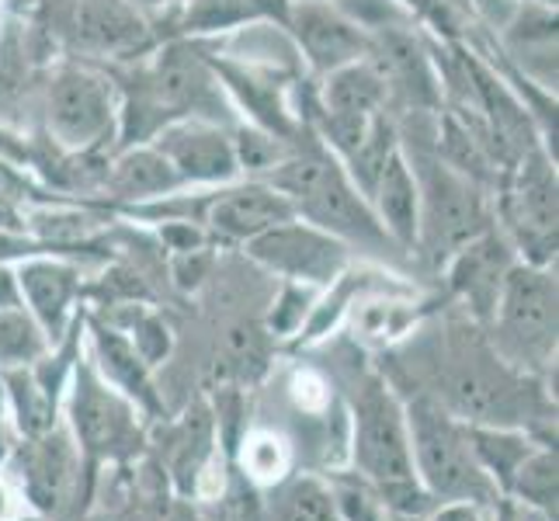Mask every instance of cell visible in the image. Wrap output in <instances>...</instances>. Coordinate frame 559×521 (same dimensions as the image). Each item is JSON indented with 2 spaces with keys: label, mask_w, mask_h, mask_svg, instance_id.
Returning a JSON list of instances; mask_svg holds the SVG:
<instances>
[{
  "label": "cell",
  "mask_w": 559,
  "mask_h": 521,
  "mask_svg": "<svg viewBox=\"0 0 559 521\" xmlns=\"http://www.w3.org/2000/svg\"><path fill=\"white\" fill-rule=\"evenodd\" d=\"M267 365V338L258 327H237L229 331L226 338V358H223V369L226 379L234 376L240 382H254Z\"/></svg>",
  "instance_id": "f1b7e54d"
},
{
  "label": "cell",
  "mask_w": 559,
  "mask_h": 521,
  "mask_svg": "<svg viewBox=\"0 0 559 521\" xmlns=\"http://www.w3.org/2000/svg\"><path fill=\"white\" fill-rule=\"evenodd\" d=\"M411 441L414 462L435 494L455 500H484L490 497V479L479 466L469 446L466 424H459L438 407L435 400H417L411 407Z\"/></svg>",
  "instance_id": "3957f363"
},
{
  "label": "cell",
  "mask_w": 559,
  "mask_h": 521,
  "mask_svg": "<svg viewBox=\"0 0 559 521\" xmlns=\"http://www.w3.org/2000/svg\"><path fill=\"white\" fill-rule=\"evenodd\" d=\"M209 452V414L195 407V417L188 414L185 424V438H181V452H178V473H181V487H188V473L195 479L202 455Z\"/></svg>",
  "instance_id": "f546056e"
},
{
  "label": "cell",
  "mask_w": 559,
  "mask_h": 521,
  "mask_svg": "<svg viewBox=\"0 0 559 521\" xmlns=\"http://www.w3.org/2000/svg\"><path fill=\"white\" fill-rule=\"evenodd\" d=\"M365 60L379 73L385 94H396V98L428 111L441 108V84L435 63L407 25H385L369 32Z\"/></svg>",
  "instance_id": "7c38bea8"
},
{
  "label": "cell",
  "mask_w": 559,
  "mask_h": 521,
  "mask_svg": "<svg viewBox=\"0 0 559 521\" xmlns=\"http://www.w3.org/2000/svg\"><path fill=\"white\" fill-rule=\"evenodd\" d=\"M288 220H296L293 202L267 181H229L209 188L202 205L205 229L229 244H247Z\"/></svg>",
  "instance_id": "5bb4252c"
},
{
  "label": "cell",
  "mask_w": 559,
  "mask_h": 521,
  "mask_svg": "<svg viewBox=\"0 0 559 521\" xmlns=\"http://www.w3.org/2000/svg\"><path fill=\"white\" fill-rule=\"evenodd\" d=\"M369 205L376 220L382 223L385 237L396 247H414L417 244V220H420V199H417V181L411 170V157L396 146L390 161L379 170V178L369 191Z\"/></svg>",
  "instance_id": "ac0fdd59"
},
{
  "label": "cell",
  "mask_w": 559,
  "mask_h": 521,
  "mask_svg": "<svg viewBox=\"0 0 559 521\" xmlns=\"http://www.w3.org/2000/svg\"><path fill=\"white\" fill-rule=\"evenodd\" d=\"M504 223L528 264L556 258V167L543 146L522 153L504 181Z\"/></svg>",
  "instance_id": "8992f818"
},
{
  "label": "cell",
  "mask_w": 559,
  "mask_h": 521,
  "mask_svg": "<svg viewBox=\"0 0 559 521\" xmlns=\"http://www.w3.org/2000/svg\"><path fill=\"white\" fill-rule=\"evenodd\" d=\"M275 521H344L334 494H326L317 479H293L278 490Z\"/></svg>",
  "instance_id": "d4e9b609"
},
{
  "label": "cell",
  "mask_w": 559,
  "mask_h": 521,
  "mask_svg": "<svg viewBox=\"0 0 559 521\" xmlns=\"http://www.w3.org/2000/svg\"><path fill=\"white\" fill-rule=\"evenodd\" d=\"M479 521H487V518H479Z\"/></svg>",
  "instance_id": "7bdbcfd3"
},
{
  "label": "cell",
  "mask_w": 559,
  "mask_h": 521,
  "mask_svg": "<svg viewBox=\"0 0 559 521\" xmlns=\"http://www.w3.org/2000/svg\"><path fill=\"white\" fill-rule=\"evenodd\" d=\"M17 275V293H22V306L28 303V313L35 317V323L43 327V334L60 341L70 306L76 299V288H81V279H76L73 264L56 261L49 254H35L25 258L14 268Z\"/></svg>",
  "instance_id": "e0dca14e"
},
{
  "label": "cell",
  "mask_w": 559,
  "mask_h": 521,
  "mask_svg": "<svg viewBox=\"0 0 559 521\" xmlns=\"http://www.w3.org/2000/svg\"><path fill=\"white\" fill-rule=\"evenodd\" d=\"M43 352H46V334L32 313H25L22 306L0 310V362L28 365Z\"/></svg>",
  "instance_id": "484cf974"
},
{
  "label": "cell",
  "mask_w": 559,
  "mask_h": 521,
  "mask_svg": "<svg viewBox=\"0 0 559 521\" xmlns=\"http://www.w3.org/2000/svg\"><path fill=\"white\" fill-rule=\"evenodd\" d=\"M22 306V293H17V275L11 264H0V310Z\"/></svg>",
  "instance_id": "8d00e7d4"
},
{
  "label": "cell",
  "mask_w": 559,
  "mask_h": 521,
  "mask_svg": "<svg viewBox=\"0 0 559 521\" xmlns=\"http://www.w3.org/2000/svg\"><path fill=\"white\" fill-rule=\"evenodd\" d=\"M511 490L522 494L528 505L556 514V452H528L511 476Z\"/></svg>",
  "instance_id": "4316f807"
},
{
  "label": "cell",
  "mask_w": 559,
  "mask_h": 521,
  "mask_svg": "<svg viewBox=\"0 0 559 521\" xmlns=\"http://www.w3.org/2000/svg\"><path fill=\"white\" fill-rule=\"evenodd\" d=\"M358 462L379 487L407 484L414 479V459H411V438L403 414L393 396L372 386L358 400Z\"/></svg>",
  "instance_id": "4fadbf2b"
},
{
  "label": "cell",
  "mask_w": 559,
  "mask_h": 521,
  "mask_svg": "<svg viewBox=\"0 0 559 521\" xmlns=\"http://www.w3.org/2000/svg\"><path fill=\"white\" fill-rule=\"evenodd\" d=\"M385 94L379 73L369 67V60H355L331 70L323 76V91H320V111L317 122H361V119H376L385 111Z\"/></svg>",
  "instance_id": "d6986e66"
},
{
  "label": "cell",
  "mask_w": 559,
  "mask_h": 521,
  "mask_svg": "<svg viewBox=\"0 0 559 521\" xmlns=\"http://www.w3.org/2000/svg\"><path fill=\"white\" fill-rule=\"evenodd\" d=\"M132 347L140 352V358L146 365H157L160 358H167L170 352V331L167 323L157 320V317H136V327H132Z\"/></svg>",
  "instance_id": "4dcf8cb0"
},
{
  "label": "cell",
  "mask_w": 559,
  "mask_h": 521,
  "mask_svg": "<svg viewBox=\"0 0 559 521\" xmlns=\"http://www.w3.org/2000/svg\"><path fill=\"white\" fill-rule=\"evenodd\" d=\"M449 400L455 411L473 424H504L514 421L522 403V382L484 352V347L459 344L449 369Z\"/></svg>",
  "instance_id": "30bf717a"
},
{
  "label": "cell",
  "mask_w": 559,
  "mask_h": 521,
  "mask_svg": "<svg viewBox=\"0 0 559 521\" xmlns=\"http://www.w3.org/2000/svg\"><path fill=\"white\" fill-rule=\"evenodd\" d=\"M46 119L52 143L70 157H87L119 137V105L111 84L87 67H63L49 81Z\"/></svg>",
  "instance_id": "277c9868"
},
{
  "label": "cell",
  "mask_w": 559,
  "mask_h": 521,
  "mask_svg": "<svg viewBox=\"0 0 559 521\" xmlns=\"http://www.w3.org/2000/svg\"><path fill=\"white\" fill-rule=\"evenodd\" d=\"M420 199L417 220V244L435 258H452L462 244L479 237L487 223V202L479 181L469 174L455 170L445 157L420 153L411 164Z\"/></svg>",
  "instance_id": "7a4b0ae2"
},
{
  "label": "cell",
  "mask_w": 559,
  "mask_h": 521,
  "mask_svg": "<svg viewBox=\"0 0 559 521\" xmlns=\"http://www.w3.org/2000/svg\"><path fill=\"white\" fill-rule=\"evenodd\" d=\"M164 521H199V514L191 511L188 505H175V508L167 511V518H164Z\"/></svg>",
  "instance_id": "f35d334b"
},
{
  "label": "cell",
  "mask_w": 559,
  "mask_h": 521,
  "mask_svg": "<svg viewBox=\"0 0 559 521\" xmlns=\"http://www.w3.org/2000/svg\"><path fill=\"white\" fill-rule=\"evenodd\" d=\"M243 250L258 264L272 268V272L306 282V285H331L348 268V244L323 234L306 220H288L272 229H264L261 237L247 240Z\"/></svg>",
  "instance_id": "52a82bcc"
},
{
  "label": "cell",
  "mask_w": 559,
  "mask_h": 521,
  "mask_svg": "<svg viewBox=\"0 0 559 521\" xmlns=\"http://www.w3.org/2000/svg\"><path fill=\"white\" fill-rule=\"evenodd\" d=\"M500 521H511V514H508V511H504V514H500Z\"/></svg>",
  "instance_id": "b9f144b4"
},
{
  "label": "cell",
  "mask_w": 559,
  "mask_h": 521,
  "mask_svg": "<svg viewBox=\"0 0 559 521\" xmlns=\"http://www.w3.org/2000/svg\"><path fill=\"white\" fill-rule=\"evenodd\" d=\"M73 476V455L60 435L38 438L25 452V487L38 508L52 511L63 500Z\"/></svg>",
  "instance_id": "7402d4cb"
},
{
  "label": "cell",
  "mask_w": 559,
  "mask_h": 521,
  "mask_svg": "<svg viewBox=\"0 0 559 521\" xmlns=\"http://www.w3.org/2000/svg\"><path fill=\"white\" fill-rule=\"evenodd\" d=\"M14 407H17V421H22V431L28 435H46L52 424V390L43 386L28 372H11L8 376Z\"/></svg>",
  "instance_id": "83f0119b"
},
{
  "label": "cell",
  "mask_w": 559,
  "mask_h": 521,
  "mask_svg": "<svg viewBox=\"0 0 559 521\" xmlns=\"http://www.w3.org/2000/svg\"><path fill=\"white\" fill-rule=\"evenodd\" d=\"M73 49L105 60H140L153 32L136 0H70L60 28Z\"/></svg>",
  "instance_id": "ba28073f"
},
{
  "label": "cell",
  "mask_w": 559,
  "mask_h": 521,
  "mask_svg": "<svg viewBox=\"0 0 559 521\" xmlns=\"http://www.w3.org/2000/svg\"><path fill=\"white\" fill-rule=\"evenodd\" d=\"M140 8H167V4H181V0H136Z\"/></svg>",
  "instance_id": "ab89813d"
},
{
  "label": "cell",
  "mask_w": 559,
  "mask_h": 521,
  "mask_svg": "<svg viewBox=\"0 0 559 521\" xmlns=\"http://www.w3.org/2000/svg\"><path fill=\"white\" fill-rule=\"evenodd\" d=\"M469 446L479 459L484 473H493L500 484L511 487L514 470L522 466V459L532 452L522 435H511L504 428H484V424H466Z\"/></svg>",
  "instance_id": "603a6c76"
},
{
  "label": "cell",
  "mask_w": 559,
  "mask_h": 521,
  "mask_svg": "<svg viewBox=\"0 0 559 521\" xmlns=\"http://www.w3.org/2000/svg\"><path fill=\"white\" fill-rule=\"evenodd\" d=\"M282 25L296 52L323 76L344 63L365 60V49H369V35L348 22L331 0L326 4L323 0H296L293 8H285Z\"/></svg>",
  "instance_id": "8fae6325"
},
{
  "label": "cell",
  "mask_w": 559,
  "mask_h": 521,
  "mask_svg": "<svg viewBox=\"0 0 559 521\" xmlns=\"http://www.w3.org/2000/svg\"><path fill=\"white\" fill-rule=\"evenodd\" d=\"M240 393L234 390V386H226V390L219 393V424H223V441L226 449L237 446V428H240Z\"/></svg>",
  "instance_id": "e575fe53"
},
{
  "label": "cell",
  "mask_w": 559,
  "mask_h": 521,
  "mask_svg": "<svg viewBox=\"0 0 559 521\" xmlns=\"http://www.w3.org/2000/svg\"><path fill=\"white\" fill-rule=\"evenodd\" d=\"M185 28L188 32H223V28H240L254 25L258 17L275 14L272 0H185ZM278 4V0H275ZM285 14V11H278Z\"/></svg>",
  "instance_id": "cb8c5ba5"
},
{
  "label": "cell",
  "mask_w": 559,
  "mask_h": 521,
  "mask_svg": "<svg viewBox=\"0 0 559 521\" xmlns=\"http://www.w3.org/2000/svg\"><path fill=\"white\" fill-rule=\"evenodd\" d=\"M35 254H49V247L43 240H35V237L14 234L11 226H0V264L25 261V258H35Z\"/></svg>",
  "instance_id": "836d02e7"
},
{
  "label": "cell",
  "mask_w": 559,
  "mask_h": 521,
  "mask_svg": "<svg viewBox=\"0 0 559 521\" xmlns=\"http://www.w3.org/2000/svg\"><path fill=\"white\" fill-rule=\"evenodd\" d=\"M500 347L518 362H549L556 347V279L543 264H514L493 306Z\"/></svg>",
  "instance_id": "5b68a950"
},
{
  "label": "cell",
  "mask_w": 559,
  "mask_h": 521,
  "mask_svg": "<svg viewBox=\"0 0 559 521\" xmlns=\"http://www.w3.org/2000/svg\"><path fill=\"white\" fill-rule=\"evenodd\" d=\"M8 514V497H4V490H0V518Z\"/></svg>",
  "instance_id": "60d3db41"
},
{
  "label": "cell",
  "mask_w": 559,
  "mask_h": 521,
  "mask_svg": "<svg viewBox=\"0 0 559 521\" xmlns=\"http://www.w3.org/2000/svg\"><path fill=\"white\" fill-rule=\"evenodd\" d=\"M70 414L76 438L91 452H115L136 438L132 407L115 390H108V382H102V376L91 365L76 369Z\"/></svg>",
  "instance_id": "9a60e30c"
},
{
  "label": "cell",
  "mask_w": 559,
  "mask_h": 521,
  "mask_svg": "<svg viewBox=\"0 0 559 521\" xmlns=\"http://www.w3.org/2000/svg\"><path fill=\"white\" fill-rule=\"evenodd\" d=\"M105 181L111 196H119L126 202L167 199V196H175V191H181L175 167L167 164V157L153 143L122 146L119 157L111 161Z\"/></svg>",
  "instance_id": "ffe728a7"
},
{
  "label": "cell",
  "mask_w": 559,
  "mask_h": 521,
  "mask_svg": "<svg viewBox=\"0 0 559 521\" xmlns=\"http://www.w3.org/2000/svg\"><path fill=\"white\" fill-rule=\"evenodd\" d=\"M209 272V254L202 247L195 250H175V258H170V275L181 288H199L202 279Z\"/></svg>",
  "instance_id": "1f68e13d"
},
{
  "label": "cell",
  "mask_w": 559,
  "mask_h": 521,
  "mask_svg": "<svg viewBox=\"0 0 559 521\" xmlns=\"http://www.w3.org/2000/svg\"><path fill=\"white\" fill-rule=\"evenodd\" d=\"M261 181L282 191L293 202L299 220L313 223L317 229L344 240L348 247L355 244L361 250H376V254L396 247L385 237L369 199L355 188L348 170L341 167V161L331 150L310 146V150L285 153Z\"/></svg>",
  "instance_id": "6da1fadb"
},
{
  "label": "cell",
  "mask_w": 559,
  "mask_h": 521,
  "mask_svg": "<svg viewBox=\"0 0 559 521\" xmlns=\"http://www.w3.org/2000/svg\"><path fill=\"white\" fill-rule=\"evenodd\" d=\"M435 521H479V514H476L469 505H452V508L441 511Z\"/></svg>",
  "instance_id": "74e56055"
},
{
  "label": "cell",
  "mask_w": 559,
  "mask_h": 521,
  "mask_svg": "<svg viewBox=\"0 0 559 521\" xmlns=\"http://www.w3.org/2000/svg\"><path fill=\"white\" fill-rule=\"evenodd\" d=\"M175 167L181 188H219L240 178L234 132L202 119H175L150 140Z\"/></svg>",
  "instance_id": "9c48e42d"
},
{
  "label": "cell",
  "mask_w": 559,
  "mask_h": 521,
  "mask_svg": "<svg viewBox=\"0 0 559 521\" xmlns=\"http://www.w3.org/2000/svg\"><path fill=\"white\" fill-rule=\"evenodd\" d=\"M302 317H306V293L296 285H288L278 299V306H275V313H272V331L293 334L296 327H302Z\"/></svg>",
  "instance_id": "d6a6232c"
},
{
  "label": "cell",
  "mask_w": 559,
  "mask_h": 521,
  "mask_svg": "<svg viewBox=\"0 0 559 521\" xmlns=\"http://www.w3.org/2000/svg\"><path fill=\"white\" fill-rule=\"evenodd\" d=\"M334 500H337V511L344 521H379L376 500H369L361 490H341Z\"/></svg>",
  "instance_id": "d590c367"
},
{
  "label": "cell",
  "mask_w": 559,
  "mask_h": 521,
  "mask_svg": "<svg viewBox=\"0 0 559 521\" xmlns=\"http://www.w3.org/2000/svg\"><path fill=\"white\" fill-rule=\"evenodd\" d=\"M511 268H514V258H511L508 237L484 229V234L473 237L469 244H462L449 258L452 293L466 299L476 317H493L500 285H504Z\"/></svg>",
  "instance_id": "2e32d148"
},
{
  "label": "cell",
  "mask_w": 559,
  "mask_h": 521,
  "mask_svg": "<svg viewBox=\"0 0 559 521\" xmlns=\"http://www.w3.org/2000/svg\"><path fill=\"white\" fill-rule=\"evenodd\" d=\"M91 331H94V352H98V369L105 372V379L111 386H119V390H126L132 400L140 396L146 407H157V396H153V386L146 376L150 365L140 358L132 341L102 323H94Z\"/></svg>",
  "instance_id": "44dd1931"
}]
</instances>
